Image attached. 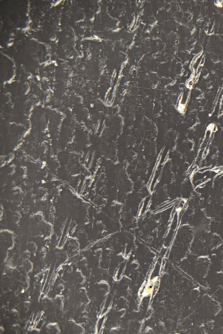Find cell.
<instances>
[{
  "label": "cell",
  "instance_id": "6da1fadb",
  "mask_svg": "<svg viewBox=\"0 0 223 334\" xmlns=\"http://www.w3.org/2000/svg\"><path fill=\"white\" fill-rule=\"evenodd\" d=\"M151 197L148 196L145 198L143 201L141 208L140 213L141 214H143L145 213L149 206V203L150 201Z\"/></svg>",
  "mask_w": 223,
  "mask_h": 334
}]
</instances>
